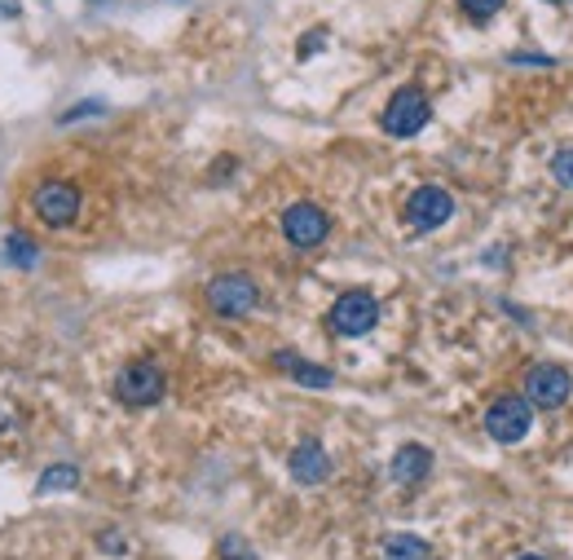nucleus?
Segmentation results:
<instances>
[{
	"label": "nucleus",
	"instance_id": "4468645a",
	"mask_svg": "<svg viewBox=\"0 0 573 560\" xmlns=\"http://www.w3.org/2000/svg\"><path fill=\"white\" fill-rule=\"evenodd\" d=\"M384 560H432V547L415 534H393L384 542Z\"/></svg>",
	"mask_w": 573,
	"mask_h": 560
},
{
	"label": "nucleus",
	"instance_id": "ddd939ff",
	"mask_svg": "<svg viewBox=\"0 0 573 560\" xmlns=\"http://www.w3.org/2000/svg\"><path fill=\"white\" fill-rule=\"evenodd\" d=\"M80 485V468L76 463H54L41 472L36 481V494H63V490H76Z\"/></svg>",
	"mask_w": 573,
	"mask_h": 560
},
{
	"label": "nucleus",
	"instance_id": "aec40b11",
	"mask_svg": "<svg viewBox=\"0 0 573 560\" xmlns=\"http://www.w3.org/2000/svg\"><path fill=\"white\" fill-rule=\"evenodd\" d=\"M323 36H327V32H323V27H314V32L301 41V49H296V54H301V58H314V54L323 49Z\"/></svg>",
	"mask_w": 573,
	"mask_h": 560
},
{
	"label": "nucleus",
	"instance_id": "6ab92c4d",
	"mask_svg": "<svg viewBox=\"0 0 573 560\" xmlns=\"http://www.w3.org/2000/svg\"><path fill=\"white\" fill-rule=\"evenodd\" d=\"M98 547H102V551H111V556H124V551H128L124 534H111V529H106V534H98Z\"/></svg>",
	"mask_w": 573,
	"mask_h": 560
},
{
	"label": "nucleus",
	"instance_id": "0eeeda50",
	"mask_svg": "<svg viewBox=\"0 0 573 560\" xmlns=\"http://www.w3.org/2000/svg\"><path fill=\"white\" fill-rule=\"evenodd\" d=\"M32 212H36L41 225L63 229V225H71L80 216V190L71 181H41L32 190Z\"/></svg>",
	"mask_w": 573,
	"mask_h": 560
},
{
	"label": "nucleus",
	"instance_id": "1a4fd4ad",
	"mask_svg": "<svg viewBox=\"0 0 573 560\" xmlns=\"http://www.w3.org/2000/svg\"><path fill=\"white\" fill-rule=\"evenodd\" d=\"M454 216V199L441 190V186H419L411 199H406V221L411 229H437Z\"/></svg>",
	"mask_w": 573,
	"mask_h": 560
},
{
	"label": "nucleus",
	"instance_id": "9b49d317",
	"mask_svg": "<svg viewBox=\"0 0 573 560\" xmlns=\"http://www.w3.org/2000/svg\"><path fill=\"white\" fill-rule=\"evenodd\" d=\"M273 367H278L282 376H292L301 389H314V393H323V389H332V384H336V376H332L327 367L305 362V358H301V354H292V349H278V354H273Z\"/></svg>",
	"mask_w": 573,
	"mask_h": 560
},
{
	"label": "nucleus",
	"instance_id": "5701e85b",
	"mask_svg": "<svg viewBox=\"0 0 573 560\" xmlns=\"http://www.w3.org/2000/svg\"><path fill=\"white\" fill-rule=\"evenodd\" d=\"M225 172H234V159H216L212 164V181H225Z\"/></svg>",
	"mask_w": 573,
	"mask_h": 560
},
{
	"label": "nucleus",
	"instance_id": "393cba45",
	"mask_svg": "<svg viewBox=\"0 0 573 560\" xmlns=\"http://www.w3.org/2000/svg\"><path fill=\"white\" fill-rule=\"evenodd\" d=\"M516 560H542V556H533V551H525V556H516Z\"/></svg>",
	"mask_w": 573,
	"mask_h": 560
},
{
	"label": "nucleus",
	"instance_id": "423d86ee",
	"mask_svg": "<svg viewBox=\"0 0 573 560\" xmlns=\"http://www.w3.org/2000/svg\"><path fill=\"white\" fill-rule=\"evenodd\" d=\"M332 234V216L318 208V203H292L282 212V238L292 243L296 251H314L323 247Z\"/></svg>",
	"mask_w": 573,
	"mask_h": 560
},
{
	"label": "nucleus",
	"instance_id": "2eb2a0df",
	"mask_svg": "<svg viewBox=\"0 0 573 560\" xmlns=\"http://www.w3.org/2000/svg\"><path fill=\"white\" fill-rule=\"evenodd\" d=\"M5 260L19 265V269H32V265L41 260L36 238H27V234H10V238H5Z\"/></svg>",
	"mask_w": 573,
	"mask_h": 560
},
{
	"label": "nucleus",
	"instance_id": "dca6fc26",
	"mask_svg": "<svg viewBox=\"0 0 573 560\" xmlns=\"http://www.w3.org/2000/svg\"><path fill=\"white\" fill-rule=\"evenodd\" d=\"M503 5H507V0H459V10H463L472 23H490Z\"/></svg>",
	"mask_w": 573,
	"mask_h": 560
},
{
	"label": "nucleus",
	"instance_id": "6e6552de",
	"mask_svg": "<svg viewBox=\"0 0 573 560\" xmlns=\"http://www.w3.org/2000/svg\"><path fill=\"white\" fill-rule=\"evenodd\" d=\"M525 402L529 406H538V411H555V406H564L569 402V393H573V376L564 371V367H555V362H538V367H529L525 371Z\"/></svg>",
	"mask_w": 573,
	"mask_h": 560
},
{
	"label": "nucleus",
	"instance_id": "9d476101",
	"mask_svg": "<svg viewBox=\"0 0 573 560\" xmlns=\"http://www.w3.org/2000/svg\"><path fill=\"white\" fill-rule=\"evenodd\" d=\"M286 468H292V477L301 481V485H323L327 477H332V455L323 450V441H301L296 450H292V459H286Z\"/></svg>",
	"mask_w": 573,
	"mask_h": 560
},
{
	"label": "nucleus",
	"instance_id": "f03ea898",
	"mask_svg": "<svg viewBox=\"0 0 573 560\" xmlns=\"http://www.w3.org/2000/svg\"><path fill=\"white\" fill-rule=\"evenodd\" d=\"M164 393H168V376H164V367H155L150 358H137V362H128V367L115 376V397H120L124 406H133V411L155 406Z\"/></svg>",
	"mask_w": 573,
	"mask_h": 560
},
{
	"label": "nucleus",
	"instance_id": "a878e982",
	"mask_svg": "<svg viewBox=\"0 0 573 560\" xmlns=\"http://www.w3.org/2000/svg\"><path fill=\"white\" fill-rule=\"evenodd\" d=\"M547 5H564V0H547Z\"/></svg>",
	"mask_w": 573,
	"mask_h": 560
},
{
	"label": "nucleus",
	"instance_id": "b1692460",
	"mask_svg": "<svg viewBox=\"0 0 573 560\" xmlns=\"http://www.w3.org/2000/svg\"><path fill=\"white\" fill-rule=\"evenodd\" d=\"M23 10H19V0H0V19H19Z\"/></svg>",
	"mask_w": 573,
	"mask_h": 560
},
{
	"label": "nucleus",
	"instance_id": "4be33fe9",
	"mask_svg": "<svg viewBox=\"0 0 573 560\" xmlns=\"http://www.w3.org/2000/svg\"><path fill=\"white\" fill-rule=\"evenodd\" d=\"M102 111H106L102 102H80L76 111H67V115H63V124H76V120H85V115H102Z\"/></svg>",
	"mask_w": 573,
	"mask_h": 560
},
{
	"label": "nucleus",
	"instance_id": "20e7f679",
	"mask_svg": "<svg viewBox=\"0 0 573 560\" xmlns=\"http://www.w3.org/2000/svg\"><path fill=\"white\" fill-rule=\"evenodd\" d=\"M529 428H533V406L525 402V393H520V397L507 393V397L490 402V411H485V433H490L498 446H516V441H525Z\"/></svg>",
	"mask_w": 573,
	"mask_h": 560
},
{
	"label": "nucleus",
	"instance_id": "412c9836",
	"mask_svg": "<svg viewBox=\"0 0 573 560\" xmlns=\"http://www.w3.org/2000/svg\"><path fill=\"white\" fill-rule=\"evenodd\" d=\"M507 63H516V67H551V58L547 54H507Z\"/></svg>",
	"mask_w": 573,
	"mask_h": 560
},
{
	"label": "nucleus",
	"instance_id": "39448f33",
	"mask_svg": "<svg viewBox=\"0 0 573 560\" xmlns=\"http://www.w3.org/2000/svg\"><path fill=\"white\" fill-rule=\"evenodd\" d=\"M332 332L336 336H345V340H358V336H367V332H375V323H380V301L371 296V292H362V288H353V292H345L336 305H332Z\"/></svg>",
	"mask_w": 573,
	"mask_h": 560
},
{
	"label": "nucleus",
	"instance_id": "7ed1b4c3",
	"mask_svg": "<svg viewBox=\"0 0 573 560\" xmlns=\"http://www.w3.org/2000/svg\"><path fill=\"white\" fill-rule=\"evenodd\" d=\"M428 120H432L428 93L415 89V85H406V89H397V93L389 98V107H384V115H380V128H384L389 137H415V133H424Z\"/></svg>",
	"mask_w": 573,
	"mask_h": 560
},
{
	"label": "nucleus",
	"instance_id": "f257e3e1",
	"mask_svg": "<svg viewBox=\"0 0 573 560\" xmlns=\"http://www.w3.org/2000/svg\"><path fill=\"white\" fill-rule=\"evenodd\" d=\"M203 305L225 318V323H238L247 318L256 305H260V288H256V278L243 273V269H229V273H216L212 283L203 288Z\"/></svg>",
	"mask_w": 573,
	"mask_h": 560
},
{
	"label": "nucleus",
	"instance_id": "f8f14e48",
	"mask_svg": "<svg viewBox=\"0 0 573 560\" xmlns=\"http://www.w3.org/2000/svg\"><path fill=\"white\" fill-rule=\"evenodd\" d=\"M428 472H432V450H428V446L411 441V446H402V450L393 455V481H402V485H419Z\"/></svg>",
	"mask_w": 573,
	"mask_h": 560
},
{
	"label": "nucleus",
	"instance_id": "f3484780",
	"mask_svg": "<svg viewBox=\"0 0 573 560\" xmlns=\"http://www.w3.org/2000/svg\"><path fill=\"white\" fill-rule=\"evenodd\" d=\"M551 177H555L560 186H569V190H573V146H564V150H555V155H551Z\"/></svg>",
	"mask_w": 573,
	"mask_h": 560
},
{
	"label": "nucleus",
	"instance_id": "a211bd4d",
	"mask_svg": "<svg viewBox=\"0 0 573 560\" xmlns=\"http://www.w3.org/2000/svg\"><path fill=\"white\" fill-rule=\"evenodd\" d=\"M221 560H256V556L243 547V538H225L221 542Z\"/></svg>",
	"mask_w": 573,
	"mask_h": 560
}]
</instances>
